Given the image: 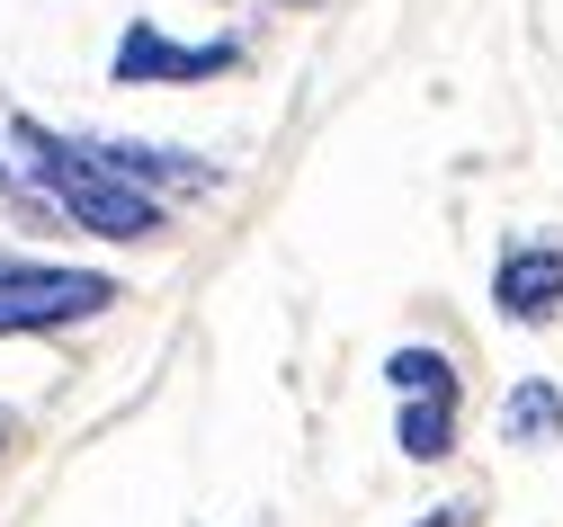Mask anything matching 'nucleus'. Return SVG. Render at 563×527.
Masks as SVG:
<instances>
[{"label": "nucleus", "mask_w": 563, "mask_h": 527, "mask_svg": "<svg viewBox=\"0 0 563 527\" xmlns=\"http://www.w3.org/2000/svg\"><path fill=\"white\" fill-rule=\"evenodd\" d=\"M10 143H19L27 197H45L54 215H73L90 242H162V233H170V206L144 197V188H125V179L99 162L90 134H63V125H45V117H10Z\"/></svg>", "instance_id": "obj_1"}, {"label": "nucleus", "mask_w": 563, "mask_h": 527, "mask_svg": "<svg viewBox=\"0 0 563 527\" xmlns=\"http://www.w3.org/2000/svg\"><path fill=\"white\" fill-rule=\"evenodd\" d=\"M125 305V286L108 268H63V260H10L0 251V340H36V331H73Z\"/></svg>", "instance_id": "obj_2"}, {"label": "nucleus", "mask_w": 563, "mask_h": 527, "mask_svg": "<svg viewBox=\"0 0 563 527\" xmlns=\"http://www.w3.org/2000/svg\"><path fill=\"white\" fill-rule=\"evenodd\" d=\"M224 72H242V45H179V36H162V19H125V36H117V54H108V81L117 90H188V81H224Z\"/></svg>", "instance_id": "obj_3"}, {"label": "nucleus", "mask_w": 563, "mask_h": 527, "mask_svg": "<svg viewBox=\"0 0 563 527\" xmlns=\"http://www.w3.org/2000/svg\"><path fill=\"white\" fill-rule=\"evenodd\" d=\"M99 162L125 179V188H144V197H216L224 188V171L216 162H197V153H179V143H134V134H99Z\"/></svg>", "instance_id": "obj_4"}, {"label": "nucleus", "mask_w": 563, "mask_h": 527, "mask_svg": "<svg viewBox=\"0 0 563 527\" xmlns=\"http://www.w3.org/2000/svg\"><path fill=\"white\" fill-rule=\"evenodd\" d=\"M492 305H501V322L537 331L563 314V251L554 242H510L501 260H492Z\"/></svg>", "instance_id": "obj_5"}, {"label": "nucleus", "mask_w": 563, "mask_h": 527, "mask_svg": "<svg viewBox=\"0 0 563 527\" xmlns=\"http://www.w3.org/2000/svg\"><path fill=\"white\" fill-rule=\"evenodd\" d=\"M456 411H465V394H402L394 403V447L411 465H448L456 457Z\"/></svg>", "instance_id": "obj_6"}, {"label": "nucleus", "mask_w": 563, "mask_h": 527, "mask_svg": "<svg viewBox=\"0 0 563 527\" xmlns=\"http://www.w3.org/2000/svg\"><path fill=\"white\" fill-rule=\"evenodd\" d=\"M501 438H510V447H554V438H563V385L519 375L510 403H501Z\"/></svg>", "instance_id": "obj_7"}, {"label": "nucleus", "mask_w": 563, "mask_h": 527, "mask_svg": "<svg viewBox=\"0 0 563 527\" xmlns=\"http://www.w3.org/2000/svg\"><path fill=\"white\" fill-rule=\"evenodd\" d=\"M385 385H394V403H402V394H465V385H456V358L430 349V340L394 349V358H385Z\"/></svg>", "instance_id": "obj_8"}, {"label": "nucleus", "mask_w": 563, "mask_h": 527, "mask_svg": "<svg viewBox=\"0 0 563 527\" xmlns=\"http://www.w3.org/2000/svg\"><path fill=\"white\" fill-rule=\"evenodd\" d=\"M483 518V501H448V509H430V527H474Z\"/></svg>", "instance_id": "obj_9"}, {"label": "nucleus", "mask_w": 563, "mask_h": 527, "mask_svg": "<svg viewBox=\"0 0 563 527\" xmlns=\"http://www.w3.org/2000/svg\"><path fill=\"white\" fill-rule=\"evenodd\" d=\"M10 447H19V420H10V411H0V457H10Z\"/></svg>", "instance_id": "obj_10"}]
</instances>
